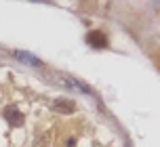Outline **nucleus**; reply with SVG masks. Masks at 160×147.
<instances>
[{
  "label": "nucleus",
  "mask_w": 160,
  "mask_h": 147,
  "mask_svg": "<svg viewBox=\"0 0 160 147\" xmlns=\"http://www.w3.org/2000/svg\"><path fill=\"white\" fill-rule=\"evenodd\" d=\"M4 118H7V122L11 124V126H21V124H23V116H21V111H19L15 105H11V107L4 109Z\"/></svg>",
  "instance_id": "f257e3e1"
},
{
  "label": "nucleus",
  "mask_w": 160,
  "mask_h": 147,
  "mask_svg": "<svg viewBox=\"0 0 160 147\" xmlns=\"http://www.w3.org/2000/svg\"><path fill=\"white\" fill-rule=\"evenodd\" d=\"M87 42L91 44V46H95V49H105L108 38L103 36V32H91L87 36Z\"/></svg>",
  "instance_id": "f03ea898"
},
{
  "label": "nucleus",
  "mask_w": 160,
  "mask_h": 147,
  "mask_svg": "<svg viewBox=\"0 0 160 147\" xmlns=\"http://www.w3.org/2000/svg\"><path fill=\"white\" fill-rule=\"evenodd\" d=\"M53 107H55V109H61V111H72V109H74L72 103H61V101H57Z\"/></svg>",
  "instance_id": "7ed1b4c3"
},
{
  "label": "nucleus",
  "mask_w": 160,
  "mask_h": 147,
  "mask_svg": "<svg viewBox=\"0 0 160 147\" xmlns=\"http://www.w3.org/2000/svg\"><path fill=\"white\" fill-rule=\"evenodd\" d=\"M17 57H19V59H23V61H30V63H34V65H40V61H38V59L30 57V55H23V53H17Z\"/></svg>",
  "instance_id": "20e7f679"
}]
</instances>
